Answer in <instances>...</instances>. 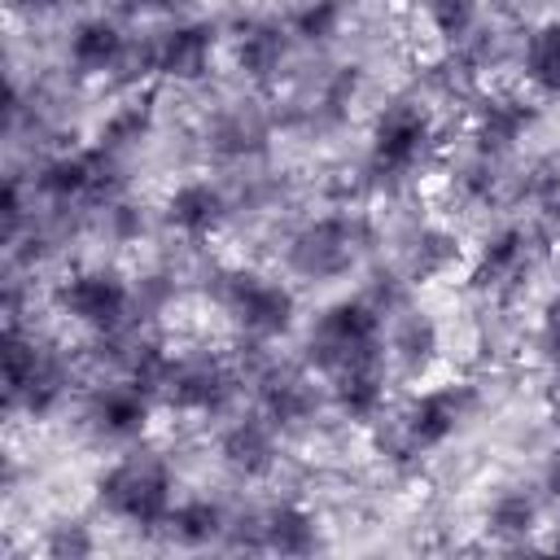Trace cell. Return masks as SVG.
I'll return each mask as SVG.
<instances>
[{
	"instance_id": "6da1fadb",
	"label": "cell",
	"mask_w": 560,
	"mask_h": 560,
	"mask_svg": "<svg viewBox=\"0 0 560 560\" xmlns=\"http://www.w3.org/2000/svg\"><path fill=\"white\" fill-rule=\"evenodd\" d=\"M96 503L122 525L162 529V521L175 508V472L158 451L118 455L96 477Z\"/></svg>"
},
{
	"instance_id": "7a4b0ae2",
	"label": "cell",
	"mask_w": 560,
	"mask_h": 560,
	"mask_svg": "<svg viewBox=\"0 0 560 560\" xmlns=\"http://www.w3.org/2000/svg\"><path fill=\"white\" fill-rule=\"evenodd\" d=\"M127 39H131V35H127V26H122L118 13H105V9L83 13L79 22H70L66 61H70V70L83 74V79H109L114 66H118L122 52H127Z\"/></svg>"
},
{
	"instance_id": "3957f363",
	"label": "cell",
	"mask_w": 560,
	"mask_h": 560,
	"mask_svg": "<svg viewBox=\"0 0 560 560\" xmlns=\"http://www.w3.org/2000/svg\"><path fill=\"white\" fill-rule=\"evenodd\" d=\"M162 210H166V228H171L184 245H210V236H214V232L223 228V219H228V197H223L219 184L192 175V179H179V184L166 192Z\"/></svg>"
},
{
	"instance_id": "277c9868",
	"label": "cell",
	"mask_w": 560,
	"mask_h": 560,
	"mask_svg": "<svg viewBox=\"0 0 560 560\" xmlns=\"http://www.w3.org/2000/svg\"><path fill=\"white\" fill-rule=\"evenodd\" d=\"M521 74L542 101L560 96V13L529 26L525 48H521Z\"/></svg>"
},
{
	"instance_id": "5b68a950",
	"label": "cell",
	"mask_w": 560,
	"mask_h": 560,
	"mask_svg": "<svg viewBox=\"0 0 560 560\" xmlns=\"http://www.w3.org/2000/svg\"><path fill=\"white\" fill-rule=\"evenodd\" d=\"M486 525L490 534H503V538H525L538 529V503L529 490H503L494 494L490 512H486Z\"/></svg>"
},
{
	"instance_id": "8992f818",
	"label": "cell",
	"mask_w": 560,
	"mask_h": 560,
	"mask_svg": "<svg viewBox=\"0 0 560 560\" xmlns=\"http://www.w3.org/2000/svg\"><path fill=\"white\" fill-rule=\"evenodd\" d=\"M542 490L560 503V446L547 455V464H542Z\"/></svg>"
}]
</instances>
